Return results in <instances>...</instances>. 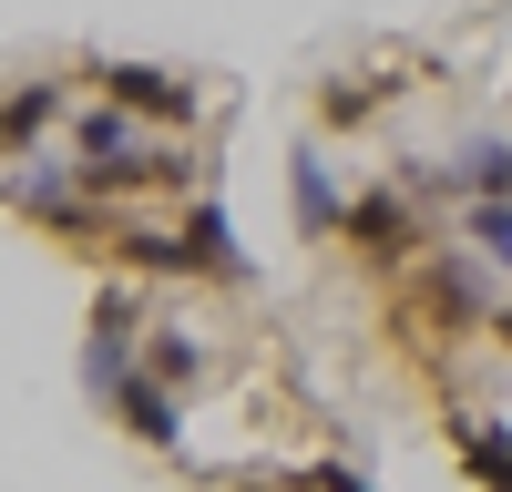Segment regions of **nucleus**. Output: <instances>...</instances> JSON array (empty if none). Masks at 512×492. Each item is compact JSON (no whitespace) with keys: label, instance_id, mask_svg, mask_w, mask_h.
Returning a JSON list of instances; mask_svg holds the SVG:
<instances>
[{"label":"nucleus","instance_id":"8","mask_svg":"<svg viewBox=\"0 0 512 492\" xmlns=\"http://www.w3.org/2000/svg\"><path fill=\"white\" fill-rule=\"evenodd\" d=\"M144 380H164V390H175V380H195V339H185V328H154V349H144Z\"/></svg>","mask_w":512,"mask_h":492},{"label":"nucleus","instance_id":"1","mask_svg":"<svg viewBox=\"0 0 512 492\" xmlns=\"http://www.w3.org/2000/svg\"><path fill=\"white\" fill-rule=\"evenodd\" d=\"M103 103L134 113V123H185V113H195V82L154 72V62H103Z\"/></svg>","mask_w":512,"mask_h":492},{"label":"nucleus","instance_id":"5","mask_svg":"<svg viewBox=\"0 0 512 492\" xmlns=\"http://www.w3.org/2000/svg\"><path fill=\"white\" fill-rule=\"evenodd\" d=\"M11 195H21V216H41V226H93V216H82V195H72V175H62V164H31V175H21Z\"/></svg>","mask_w":512,"mask_h":492},{"label":"nucleus","instance_id":"2","mask_svg":"<svg viewBox=\"0 0 512 492\" xmlns=\"http://www.w3.org/2000/svg\"><path fill=\"white\" fill-rule=\"evenodd\" d=\"M338 236H349L359 257H379V267H400L410 246H420V236H410V205H400V195H349V216H338Z\"/></svg>","mask_w":512,"mask_h":492},{"label":"nucleus","instance_id":"10","mask_svg":"<svg viewBox=\"0 0 512 492\" xmlns=\"http://www.w3.org/2000/svg\"><path fill=\"white\" fill-rule=\"evenodd\" d=\"M492 328H502V349H512V298H502V308H492Z\"/></svg>","mask_w":512,"mask_h":492},{"label":"nucleus","instance_id":"6","mask_svg":"<svg viewBox=\"0 0 512 492\" xmlns=\"http://www.w3.org/2000/svg\"><path fill=\"white\" fill-rule=\"evenodd\" d=\"M41 123H62V82H31V93H11V103H0V154H21Z\"/></svg>","mask_w":512,"mask_h":492},{"label":"nucleus","instance_id":"4","mask_svg":"<svg viewBox=\"0 0 512 492\" xmlns=\"http://www.w3.org/2000/svg\"><path fill=\"white\" fill-rule=\"evenodd\" d=\"M175 246H185V267H195V277H246V257H236V236H226L216 205H195V216L175 226Z\"/></svg>","mask_w":512,"mask_h":492},{"label":"nucleus","instance_id":"3","mask_svg":"<svg viewBox=\"0 0 512 492\" xmlns=\"http://www.w3.org/2000/svg\"><path fill=\"white\" fill-rule=\"evenodd\" d=\"M113 410H123V431H134V441H154V451H175V441H185L175 390H164V380H144V369H134V380H113Z\"/></svg>","mask_w":512,"mask_h":492},{"label":"nucleus","instance_id":"7","mask_svg":"<svg viewBox=\"0 0 512 492\" xmlns=\"http://www.w3.org/2000/svg\"><path fill=\"white\" fill-rule=\"evenodd\" d=\"M338 216H349V205L328 195V164H318V154H297V226H308V236H328Z\"/></svg>","mask_w":512,"mask_h":492},{"label":"nucleus","instance_id":"9","mask_svg":"<svg viewBox=\"0 0 512 492\" xmlns=\"http://www.w3.org/2000/svg\"><path fill=\"white\" fill-rule=\"evenodd\" d=\"M472 246H482V257H502V267H512V205H492V195L472 205Z\"/></svg>","mask_w":512,"mask_h":492}]
</instances>
